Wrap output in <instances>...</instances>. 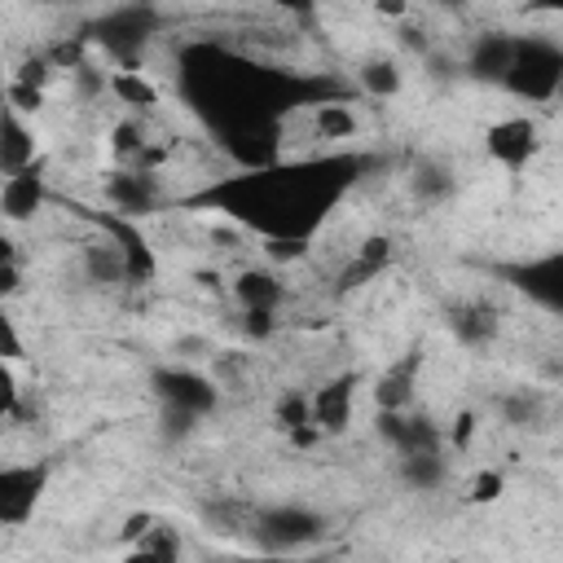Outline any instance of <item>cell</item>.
<instances>
[{"label": "cell", "instance_id": "cell-1", "mask_svg": "<svg viewBox=\"0 0 563 563\" xmlns=\"http://www.w3.org/2000/svg\"><path fill=\"white\" fill-rule=\"evenodd\" d=\"M378 167V154L369 150H334V154H312V158H290V163H260L242 167L233 176L211 180L207 189L189 194V207H211L251 233L260 242H299L308 246L312 233L325 224V216L343 202V194Z\"/></svg>", "mask_w": 563, "mask_h": 563}, {"label": "cell", "instance_id": "cell-2", "mask_svg": "<svg viewBox=\"0 0 563 563\" xmlns=\"http://www.w3.org/2000/svg\"><path fill=\"white\" fill-rule=\"evenodd\" d=\"M330 519L312 506H299V501H268V506H255L251 510V523H246V537L260 554H277V559H295L299 550L317 545L325 537Z\"/></svg>", "mask_w": 563, "mask_h": 563}, {"label": "cell", "instance_id": "cell-3", "mask_svg": "<svg viewBox=\"0 0 563 563\" xmlns=\"http://www.w3.org/2000/svg\"><path fill=\"white\" fill-rule=\"evenodd\" d=\"M163 9L154 4H114L92 22V44L114 62V70H141L145 48L163 31Z\"/></svg>", "mask_w": 563, "mask_h": 563}, {"label": "cell", "instance_id": "cell-4", "mask_svg": "<svg viewBox=\"0 0 563 563\" xmlns=\"http://www.w3.org/2000/svg\"><path fill=\"white\" fill-rule=\"evenodd\" d=\"M501 88L528 106H550L563 88V44L550 35H515V57Z\"/></svg>", "mask_w": 563, "mask_h": 563}, {"label": "cell", "instance_id": "cell-5", "mask_svg": "<svg viewBox=\"0 0 563 563\" xmlns=\"http://www.w3.org/2000/svg\"><path fill=\"white\" fill-rule=\"evenodd\" d=\"M158 409H180V413H194V418H207L220 409V387L211 374L194 369V365H176V361H163V365H150L145 374Z\"/></svg>", "mask_w": 563, "mask_h": 563}, {"label": "cell", "instance_id": "cell-6", "mask_svg": "<svg viewBox=\"0 0 563 563\" xmlns=\"http://www.w3.org/2000/svg\"><path fill=\"white\" fill-rule=\"evenodd\" d=\"M70 211H79L88 224H97L101 238H110V242L123 251L128 286H145V282L158 277V255H154V246H150V238L141 233L136 220H123V216H114V211H97V207H88V202H70Z\"/></svg>", "mask_w": 563, "mask_h": 563}, {"label": "cell", "instance_id": "cell-7", "mask_svg": "<svg viewBox=\"0 0 563 563\" xmlns=\"http://www.w3.org/2000/svg\"><path fill=\"white\" fill-rule=\"evenodd\" d=\"M48 462H0V528H26L48 493Z\"/></svg>", "mask_w": 563, "mask_h": 563}, {"label": "cell", "instance_id": "cell-8", "mask_svg": "<svg viewBox=\"0 0 563 563\" xmlns=\"http://www.w3.org/2000/svg\"><path fill=\"white\" fill-rule=\"evenodd\" d=\"M101 198L114 216L141 224V216H154L167 202V189L154 167H110L101 180Z\"/></svg>", "mask_w": 563, "mask_h": 563}, {"label": "cell", "instance_id": "cell-9", "mask_svg": "<svg viewBox=\"0 0 563 563\" xmlns=\"http://www.w3.org/2000/svg\"><path fill=\"white\" fill-rule=\"evenodd\" d=\"M440 317H444V330L453 334V343L466 352H484L501 334V308L484 295H457L440 308Z\"/></svg>", "mask_w": 563, "mask_h": 563}, {"label": "cell", "instance_id": "cell-10", "mask_svg": "<svg viewBox=\"0 0 563 563\" xmlns=\"http://www.w3.org/2000/svg\"><path fill=\"white\" fill-rule=\"evenodd\" d=\"M361 369H339L330 374L325 383L308 387V413H312V427L321 431V440L330 435H343L352 427V409H356V391H361Z\"/></svg>", "mask_w": 563, "mask_h": 563}, {"label": "cell", "instance_id": "cell-11", "mask_svg": "<svg viewBox=\"0 0 563 563\" xmlns=\"http://www.w3.org/2000/svg\"><path fill=\"white\" fill-rule=\"evenodd\" d=\"M374 435L396 453V457H409V453H444V427L431 418V413H413V409H400V413H387V409H374Z\"/></svg>", "mask_w": 563, "mask_h": 563}, {"label": "cell", "instance_id": "cell-12", "mask_svg": "<svg viewBox=\"0 0 563 563\" xmlns=\"http://www.w3.org/2000/svg\"><path fill=\"white\" fill-rule=\"evenodd\" d=\"M484 150L497 167L506 172H523L537 154H541V123L532 114H506L497 123H488L484 132Z\"/></svg>", "mask_w": 563, "mask_h": 563}, {"label": "cell", "instance_id": "cell-13", "mask_svg": "<svg viewBox=\"0 0 563 563\" xmlns=\"http://www.w3.org/2000/svg\"><path fill=\"white\" fill-rule=\"evenodd\" d=\"M497 277H506L515 290L537 299L545 312L563 308V255H541V260H519V264H497Z\"/></svg>", "mask_w": 563, "mask_h": 563}, {"label": "cell", "instance_id": "cell-14", "mask_svg": "<svg viewBox=\"0 0 563 563\" xmlns=\"http://www.w3.org/2000/svg\"><path fill=\"white\" fill-rule=\"evenodd\" d=\"M396 255H400V242H396L391 233H365V238L356 242V251L347 255V264L339 268V277H334V295H352V290L378 282V277L396 264Z\"/></svg>", "mask_w": 563, "mask_h": 563}, {"label": "cell", "instance_id": "cell-15", "mask_svg": "<svg viewBox=\"0 0 563 563\" xmlns=\"http://www.w3.org/2000/svg\"><path fill=\"white\" fill-rule=\"evenodd\" d=\"M229 299L238 303V312H273L277 317L286 303V282L273 264H246L233 273Z\"/></svg>", "mask_w": 563, "mask_h": 563}, {"label": "cell", "instance_id": "cell-16", "mask_svg": "<svg viewBox=\"0 0 563 563\" xmlns=\"http://www.w3.org/2000/svg\"><path fill=\"white\" fill-rule=\"evenodd\" d=\"M48 202V176H44V158H35L26 172L4 176L0 180V220L9 224H26L40 216V207Z\"/></svg>", "mask_w": 563, "mask_h": 563}, {"label": "cell", "instance_id": "cell-17", "mask_svg": "<svg viewBox=\"0 0 563 563\" xmlns=\"http://www.w3.org/2000/svg\"><path fill=\"white\" fill-rule=\"evenodd\" d=\"M510 57H515V35L510 31H479L471 44H466V57H462V75L475 79V84H497L506 79L510 70Z\"/></svg>", "mask_w": 563, "mask_h": 563}, {"label": "cell", "instance_id": "cell-18", "mask_svg": "<svg viewBox=\"0 0 563 563\" xmlns=\"http://www.w3.org/2000/svg\"><path fill=\"white\" fill-rule=\"evenodd\" d=\"M418 378H422V347H405L374 378V409H387V413L409 409L413 405V391H418Z\"/></svg>", "mask_w": 563, "mask_h": 563}, {"label": "cell", "instance_id": "cell-19", "mask_svg": "<svg viewBox=\"0 0 563 563\" xmlns=\"http://www.w3.org/2000/svg\"><path fill=\"white\" fill-rule=\"evenodd\" d=\"M35 158H40L35 132H31L26 114L13 110V101L4 97V84H0V176H18V172H26Z\"/></svg>", "mask_w": 563, "mask_h": 563}, {"label": "cell", "instance_id": "cell-20", "mask_svg": "<svg viewBox=\"0 0 563 563\" xmlns=\"http://www.w3.org/2000/svg\"><path fill=\"white\" fill-rule=\"evenodd\" d=\"M497 413L515 431H545L550 427V413H554V400H550L545 387L519 383V387H510V391L497 396Z\"/></svg>", "mask_w": 563, "mask_h": 563}, {"label": "cell", "instance_id": "cell-21", "mask_svg": "<svg viewBox=\"0 0 563 563\" xmlns=\"http://www.w3.org/2000/svg\"><path fill=\"white\" fill-rule=\"evenodd\" d=\"M453 194H457V172H453L449 158L422 154V158L409 167V198H413L418 207H444Z\"/></svg>", "mask_w": 563, "mask_h": 563}, {"label": "cell", "instance_id": "cell-22", "mask_svg": "<svg viewBox=\"0 0 563 563\" xmlns=\"http://www.w3.org/2000/svg\"><path fill=\"white\" fill-rule=\"evenodd\" d=\"M273 427L295 444V449H312L321 444V431L312 427L308 413V387H282L273 400Z\"/></svg>", "mask_w": 563, "mask_h": 563}, {"label": "cell", "instance_id": "cell-23", "mask_svg": "<svg viewBox=\"0 0 563 563\" xmlns=\"http://www.w3.org/2000/svg\"><path fill=\"white\" fill-rule=\"evenodd\" d=\"M79 273L101 286V290H114V286H128V264H123V251L110 242V238H88L79 246Z\"/></svg>", "mask_w": 563, "mask_h": 563}, {"label": "cell", "instance_id": "cell-24", "mask_svg": "<svg viewBox=\"0 0 563 563\" xmlns=\"http://www.w3.org/2000/svg\"><path fill=\"white\" fill-rule=\"evenodd\" d=\"M180 554H185L180 532H176L172 523L154 519L132 545H123V559H119V563H180Z\"/></svg>", "mask_w": 563, "mask_h": 563}, {"label": "cell", "instance_id": "cell-25", "mask_svg": "<svg viewBox=\"0 0 563 563\" xmlns=\"http://www.w3.org/2000/svg\"><path fill=\"white\" fill-rule=\"evenodd\" d=\"M352 75H356V92H361V97H374V101H387V97H396V92L405 88V70H400V62L387 57V53L361 57Z\"/></svg>", "mask_w": 563, "mask_h": 563}, {"label": "cell", "instance_id": "cell-26", "mask_svg": "<svg viewBox=\"0 0 563 563\" xmlns=\"http://www.w3.org/2000/svg\"><path fill=\"white\" fill-rule=\"evenodd\" d=\"M396 471L409 493H435L449 479V457L444 453H409V457H396Z\"/></svg>", "mask_w": 563, "mask_h": 563}, {"label": "cell", "instance_id": "cell-27", "mask_svg": "<svg viewBox=\"0 0 563 563\" xmlns=\"http://www.w3.org/2000/svg\"><path fill=\"white\" fill-rule=\"evenodd\" d=\"M106 92H110L119 106H128V110H154V106L163 101L158 84H154L145 70H110Z\"/></svg>", "mask_w": 563, "mask_h": 563}, {"label": "cell", "instance_id": "cell-28", "mask_svg": "<svg viewBox=\"0 0 563 563\" xmlns=\"http://www.w3.org/2000/svg\"><path fill=\"white\" fill-rule=\"evenodd\" d=\"M361 132V119L352 110V101H325L312 110V136L317 141H330V145H343Z\"/></svg>", "mask_w": 563, "mask_h": 563}, {"label": "cell", "instance_id": "cell-29", "mask_svg": "<svg viewBox=\"0 0 563 563\" xmlns=\"http://www.w3.org/2000/svg\"><path fill=\"white\" fill-rule=\"evenodd\" d=\"M251 510L255 501H242V497H216V501H202V519L211 523V532H242L246 537V523H251Z\"/></svg>", "mask_w": 563, "mask_h": 563}, {"label": "cell", "instance_id": "cell-30", "mask_svg": "<svg viewBox=\"0 0 563 563\" xmlns=\"http://www.w3.org/2000/svg\"><path fill=\"white\" fill-rule=\"evenodd\" d=\"M57 75V66H53V57H48V48H35V53H26L22 62H18V75H13V84H26V88H48V79Z\"/></svg>", "mask_w": 563, "mask_h": 563}, {"label": "cell", "instance_id": "cell-31", "mask_svg": "<svg viewBox=\"0 0 563 563\" xmlns=\"http://www.w3.org/2000/svg\"><path fill=\"white\" fill-rule=\"evenodd\" d=\"M70 84H75V97H79V101H97V97H106L110 70H101V66H92V62L84 57L79 66H70Z\"/></svg>", "mask_w": 563, "mask_h": 563}, {"label": "cell", "instance_id": "cell-32", "mask_svg": "<svg viewBox=\"0 0 563 563\" xmlns=\"http://www.w3.org/2000/svg\"><path fill=\"white\" fill-rule=\"evenodd\" d=\"M501 493H506V475H501V471H493V466H484V471L471 479L466 501H471V506H488V501H497Z\"/></svg>", "mask_w": 563, "mask_h": 563}, {"label": "cell", "instance_id": "cell-33", "mask_svg": "<svg viewBox=\"0 0 563 563\" xmlns=\"http://www.w3.org/2000/svg\"><path fill=\"white\" fill-rule=\"evenodd\" d=\"M198 422L202 418H194V413H180V409H158V435L172 444H180V440H189L194 431H198Z\"/></svg>", "mask_w": 563, "mask_h": 563}, {"label": "cell", "instance_id": "cell-34", "mask_svg": "<svg viewBox=\"0 0 563 563\" xmlns=\"http://www.w3.org/2000/svg\"><path fill=\"white\" fill-rule=\"evenodd\" d=\"M0 361H9V365L26 361V343H22V330L13 325V317L4 312V303H0Z\"/></svg>", "mask_w": 563, "mask_h": 563}, {"label": "cell", "instance_id": "cell-35", "mask_svg": "<svg viewBox=\"0 0 563 563\" xmlns=\"http://www.w3.org/2000/svg\"><path fill=\"white\" fill-rule=\"evenodd\" d=\"M22 405V387H18V369L9 361H0V418H13Z\"/></svg>", "mask_w": 563, "mask_h": 563}, {"label": "cell", "instance_id": "cell-36", "mask_svg": "<svg viewBox=\"0 0 563 563\" xmlns=\"http://www.w3.org/2000/svg\"><path fill=\"white\" fill-rule=\"evenodd\" d=\"M238 325H242V334H246L251 343H264V339H273L277 317H273V312H238Z\"/></svg>", "mask_w": 563, "mask_h": 563}, {"label": "cell", "instance_id": "cell-37", "mask_svg": "<svg viewBox=\"0 0 563 563\" xmlns=\"http://www.w3.org/2000/svg\"><path fill=\"white\" fill-rule=\"evenodd\" d=\"M475 431H479V413H475V409H462V413L453 418V427L444 431V444H453V449H466V444L475 440Z\"/></svg>", "mask_w": 563, "mask_h": 563}, {"label": "cell", "instance_id": "cell-38", "mask_svg": "<svg viewBox=\"0 0 563 563\" xmlns=\"http://www.w3.org/2000/svg\"><path fill=\"white\" fill-rule=\"evenodd\" d=\"M18 290H22V264L0 268V303H4L9 295H18Z\"/></svg>", "mask_w": 563, "mask_h": 563}, {"label": "cell", "instance_id": "cell-39", "mask_svg": "<svg viewBox=\"0 0 563 563\" xmlns=\"http://www.w3.org/2000/svg\"><path fill=\"white\" fill-rule=\"evenodd\" d=\"M9 264H18V242L9 233H0V268H9Z\"/></svg>", "mask_w": 563, "mask_h": 563}, {"label": "cell", "instance_id": "cell-40", "mask_svg": "<svg viewBox=\"0 0 563 563\" xmlns=\"http://www.w3.org/2000/svg\"><path fill=\"white\" fill-rule=\"evenodd\" d=\"M374 13H378V18H405L409 9H405V4H378Z\"/></svg>", "mask_w": 563, "mask_h": 563}, {"label": "cell", "instance_id": "cell-41", "mask_svg": "<svg viewBox=\"0 0 563 563\" xmlns=\"http://www.w3.org/2000/svg\"><path fill=\"white\" fill-rule=\"evenodd\" d=\"M251 563H299V559H277V554H255ZM303 563H308V559H303Z\"/></svg>", "mask_w": 563, "mask_h": 563}]
</instances>
